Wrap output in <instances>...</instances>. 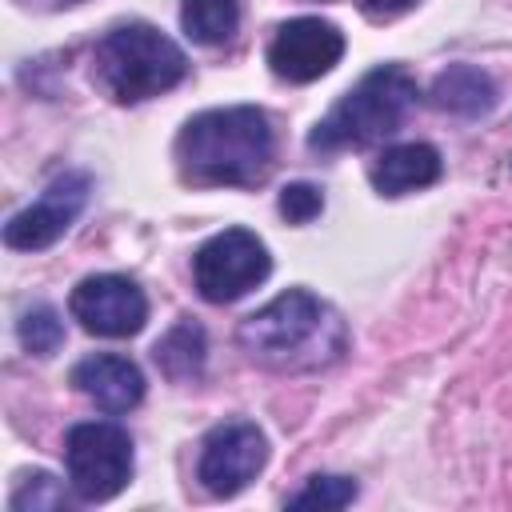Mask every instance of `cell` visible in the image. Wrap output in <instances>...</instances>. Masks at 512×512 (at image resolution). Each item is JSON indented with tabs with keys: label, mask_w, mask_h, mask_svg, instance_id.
<instances>
[{
	"label": "cell",
	"mask_w": 512,
	"mask_h": 512,
	"mask_svg": "<svg viewBox=\"0 0 512 512\" xmlns=\"http://www.w3.org/2000/svg\"><path fill=\"white\" fill-rule=\"evenodd\" d=\"M276 136L268 112L256 104H228L196 112L176 136V168L200 188H248L272 168Z\"/></svg>",
	"instance_id": "1"
},
{
	"label": "cell",
	"mask_w": 512,
	"mask_h": 512,
	"mask_svg": "<svg viewBox=\"0 0 512 512\" xmlns=\"http://www.w3.org/2000/svg\"><path fill=\"white\" fill-rule=\"evenodd\" d=\"M236 340L252 364L276 372H316L348 352L340 312L308 288H288L240 320Z\"/></svg>",
	"instance_id": "2"
},
{
	"label": "cell",
	"mask_w": 512,
	"mask_h": 512,
	"mask_svg": "<svg viewBox=\"0 0 512 512\" xmlns=\"http://www.w3.org/2000/svg\"><path fill=\"white\" fill-rule=\"evenodd\" d=\"M188 76V56L172 36L144 20L116 24L92 48V80L116 104H140Z\"/></svg>",
	"instance_id": "3"
},
{
	"label": "cell",
	"mask_w": 512,
	"mask_h": 512,
	"mask_svg": "<svg viewBox=\"0 0 512 512\" xmlns=\"http://www.w3.org/2000/svg\"><path fill=\"white\" fill-rule=\"evenodd\" d=\"M416 80L400 64H380L360 76L312 128L308 148L316 152H340V148H364L384 136H392L404 116L416 108Z\"/></svg>",
	"instance_id": "4"
},
{
	"label": "cell",
	"mask_w": 512,
	"mask_h": 512,
	"mask_svg": "<svg viewBox=\"0 0 512 512\" xmlns=\"http://www.w3.org/2000/svg\"><path fill=\"white\" fill-rule=\"evenodd\" d=\"M64 464H68V488L84 504L112 500L132 480V440L120 424L88 420L76 424L64 440Z\"/></svg>",
	"instance_id": "5"
},
{
	"label": "cell",
	"mask_w": 512,
	"mask_h": 512,
	"mask_svg": "<svg viewBox=\"0 0 512 512\" xmlns=\"http://www.w3.org/2000/svg\"><path fill=\"white\" fill-rule=\"evenodd\" d=\"M272 272L268 244L248 228H224L208 236L192 256V280L196 292L208 304H232L256 284H264Z\"/></svg>",
	"instance_id": "6"
},
{
	"label": "cell",
	"mask_w": 512,
	"mask_h": 512,
	"mask_svg": "<svg viewBox=\"0 0 512 512\" xmlns=\"http://www.w3.org/2000/svg\"><path fill=\"white\" fill-rule=\"evenodd\" d=\"M268 464V436L252 420H224L200 444L196 476L212 496L244 492Z\"/></svg>",
	"instance_id": "7"
},
{
	"label": "cell",
	"mask_w": 512,
	"mask_h": 512,
	"mask_svg": "<svg viewBox=\"0 0 512 512\" xmlns=\"http://www.w3.org/2000/svg\"><path fill=\"white\" fill-rule=\"evenodd\" d=\"M68 312H72V320H80L84 332L124 340V336H136L144 328L148 296L140 292L136 280H128L120 272H100V276H84L72 288Z\"/></svg>",
	"instance_id": "8"
},
{
	"label": "cell",
	"mask_w": 512,
	"mask_h": 512,
	"mask_svg": "<svg viewBox=\"0 0 512 512\" xmlns=\"http://www.w3.org/2000/svg\"><path fill=\"white\" fill-rule=\"evenodd\" d=\"M88 192H92L88 172H64V176H56L28 208H20L4 224V244L16 248V252H40V248L56 244L76 224V216L84 212Z\"/></svg>",
	"instance_id": "9"
},
{
	"label": "cell",
	"mask_w": 512,
	"mask_h": 512,
	"mask_svg": "<svg viewBox=\"0 0 512 512\" xmlns=\"http://www.w3.org/2000/svg\"><path fill=\"white\" fill-rule=\"evenodd\" d=\"M344 56V32L320 16H296L276 28L268 44V68L288 84H308L332 72Z\"/></svg>",
	"instance_id": "10"
},
{
	"label": "cell",
	"mask_w": 512,
	"mask_h": 512,
	"mask_svg": "<svg viewBox=\"0 0 512 512\" xmlns=\"http://www.w3.org/2000/svg\"><path fill=\"white\" fill-rule=\"evenodd\" d=\"M72 384L80 396H88L100 412H128L144 400V372L136 360L116 356V352H92L72 368Z\"/></svg>",
	"instance_id": "11"
},
{
	"label": "cell",
	"mask_w": 512,
	"mask_h": 512,
	"mask_svg": "<svg viewBox=\"0 0 512 512\" xmlns=\"http://www.w3.org/2000/svg\"><path fill=\"white\" fill-rule=\"evenodd\" d=\"M440 172H444L440 152H436L432 144L412 140V144H392V148H384V152L376 156V164H372L368 176H372V188H376L380 196H404V192H416V188L436 184Z\"/></svg>",
	"instance_id": "12"
},
{
	"label": "cell",
	"mask_w": 512,
	"mask_h": 512,
	"mask_svg": "<svg viewBox=\"0 0 512 512\" xmlns=\"http://www.w3.org/2000/svg\"><path fill=\"white\" fill-rule=\"evenodd\" d=\"M428 100L440 108V112H452V116H488L496 108V84L484 68L476 64H448L432 88H428Z\"/></svg>",
	"instance_id": "13"
},
{
	"label": "cell",
	"mask_w": 512,
	"mask_h": 512,
	"mask_svg": "<svg viewBox=\"0 0 512 512\" xmlns=\"http://www.w3.org/2000/svg\"><path fill=\"white\" fill-rule=\"evenodd\" d=\"M152 360L156 368L172 380V384H192L200 380L204 372V360H208V336L196 320H176L156 344H152Z\"/></svg>",
	"instance_id": "14"
},
{
	"label": "cell",
	"mask_w": 512,
	"mask_h": 512,
	"mask_svg": "<svg viewBox=\"0 0 512 512\" xmlns=\"http://www.w3.org/2000/svg\"><path fill=\"white\" fill-rule=\"evenodd\" d=\"M180 28L188 40L216 48L228 44L240 28V4L236 0H180Z\"/></svg>",
	"instance_id": "15"
},
{
	"label": "cell",
	"mask_w": 512,
	"mask_h": 512,
	"mask_svg": "<svg viewBox=\"0 0 512 512\" xmlns=\"http://www.w3.org/2000/svg\"><path fill=\"white\" fill-rule=\"evenodd\" d=\"M16 336L24 344V352L32 356H52L60 344H64V320L52 304H32L20 312V324H16Z\"/></svg>",
	"instance_id": "16"
},
{
	"label": "cell",
	"mask_w": 512,
	"mask_h": 512,
	"mask_svg": "<svg viewBox=\"0 0 512 512\" xmlns=\"http://www.w3.org/2000/svg\"><path fill=\"white\" fill-rule=\"evenodd\" d=\"M356 480L348 476H312L296 496H288V508H320V512H332V508H344L356 500Z\"/></svg>",
	"instance_id": "17"
},
{
	"label": "cell",
	"mask_w": 512,
	"mask_h": 512,
	"mask_svg": "<svg viewBox=\"0 0 512 512\" xmlns=\"http://www.w3.org/2000/svg\"><path fill=\"white\" fill-rule=\"evenodd\" d=\"M44 508H68V492L48 472H32L12 492V512H44Z\"/></svg>",
	"instance_id": "18"
},
{
	"label": "cell",
	"mask_w": 512,
	"mask_h": 512,
	"mask_svg": "<svg viewBox=\"0 0 512 512\" xmlns=\"http://www.w3.org/2000/svg\"><path fill=\"white\" fill-rule=\"evenodd\" d=\"M324 212V192L316 188V184H288V188H280V216L284 220H292V224H308V220H316Z\"/></svg>",
	"instance_id": "19"
},
{
	"label": "cell",
	"mask_w": 512,
	"mask_h": 512,
	"mask_svg": "<svg viewBox=\"0 0 512 512\" xmlns=\"http://www.w3.org/2000/svg\"><path fill=\"white\" fill-rule=\"evenodd\" d=\"M416 0H364V12L372 16V20H392V16H400V12H408Z\"/></svg>",
	"instance_id": "20"
},
{
	"label": "cell",
	"mask_w": 512,
	"mask_h": 512,
	"mask_svg": "<svg viewBox=\"0 0 512 512\" xmlns=\"http://www.w3.org/2000/svg\"><path fill=\"white\" fill-rule=\"evenodd\" d=\"M16 4H24V8H32V12H60V8H76V4H84V0H16Z\"/></svg>",
	"instance_id": "21"
}]
</instances>
